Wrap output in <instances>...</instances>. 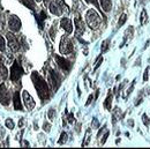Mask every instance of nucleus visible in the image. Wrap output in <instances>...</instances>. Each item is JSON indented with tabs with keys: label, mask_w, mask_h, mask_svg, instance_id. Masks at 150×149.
Instances as JSON below:
<instances>
[{
	"label": "nucleus",
	"mask_w": 150,
	"mask_h": 149,
	"mask_svg": "<svg viewBox=\"0 0 150 149\" xmlns=\"http://www.w3.org/2000/svg\"><path fill=\"white\" fill-rule=\"evenodd\" d=\"M31 80L34 82V86L37 90V94L39 98L42 101H46L50 96V92H49V86L47 82L38 74L37 72H33L31 73Z\"/></svg>",
	"instance_id": "nucleus-1"
},
{
	"label": "nucleus",
	"mask_w": 150,
	"mask_h": 149,
	"mask_svg": "<svg viewBox=\"0 0 150 149\" xmlns=\"http://www.w3.org/2000/svg\"><path fill=\"white\" fill-rule=\"evenodd\" d=\"M86 20H87V23L89 24V27H90V28H93V29H96V28L100 24L99 15L97 14V12H95L94 9L88 11L87 16H86Z\"/></svg>",
	"instance_id": "nucleus-2"
},
{
	"label": "nucleus",
	"mask_w": 150,
	"mask_h": 149,
	"mask_svg": "<svg viewBox=\"0 0 150 149\" xmlns=\"http://www.w3.org/2000/svg\"><path fill=\"white\" fill-rule=\"evenodd\" d=\"M22 74H23V68L21 67V65L18 61H14V64L11 67V80L13 82H16L20 80Z\"/></svg>",
	"instance_id": "nucleus-3"
},
{
	"label": "nucleus",
	"mask_w": 150,
	"mask_h": 149,
	"mask_svg": "<svg viewBox=\"0 0 150 149\" xmlns=\"http://www.w3.org/2000/svg\"><path fill=\"white\" fill-rule=\"evenodd\" d=\"M73 51V44L72 42L68 39L67 37L61 38V42H60V52L62 55H67V53H71Z\"/></svg>",
	"instance_id": "nucleus-4"
},
{
	"label": "nucleus",
	"mask_w": 150,
	"mask_h": 149,
	"mask_svg": "<svg viewBox=\"0 0 150 149\" xmlns=\"http://www.w3.org/2000/svg\"><path fill=\"white\" fill-rule=\"evenodd\" d=\"M0 103L5 106L9 104V92L4 83L0 84Z\"/></svg>",
	"instance_id": "nucleus-5"
},
{
	"label": "nucleus",
	"mask_w": 150,
	"mask_h": 149,
	"mask_svg": "<svg viewBox=\"0 0 150 149\" xmlns=\"http://www.w3.org/2000/svg\"><path fill=\"white\" fill-rule=\"evenodd\" d=\"M8 26H9V29L15 33V31H19L21 29L22 24H21V21L16 15H12L9 18V21H8Z\"/></svg>",
	"instance_id": "nucleus-6"
},
{
	"label": "nucleus",
	"mask_w": 150,
	"mask_h": 149,
	"mask_svg": "<svg viewBox=\"0 0 150 149\" xmlns=\"http://www.w3.org/2000/svg\"><path fill=\"white\" fill-rule=\"evenodd\" d=\"M22 97H23V101H24V104H25V106H27V109L28 110H33L34 108H35V101H34V98L31 97V95L28 93V92H23L22 93Z\"/></svg>",
	"instance_id": "nucleus-7"
},
{
	"label": "nucleus",
	"mask_w": 150,
	"mask_h": 149,
	"mask_svg": "<svg viewBox=\"0 0 150 149\" xmlns=\"http://www.w3.org/2000/svg\"><path fill=\"white\" fill-rule=\"evenodd\" d=\"M56 60H57V64L64 70V71H69L71 67H72V64L66 59V58H62L60 56H56Z\"/></svg>",
	"instance_id": "nucleus-8"
},
{
	"label": "nucleus",
	"mask_w": 150,
	"mask_h": 149,
	"mask_svg": "<svg viewBox=\"0 0 150 149\" xmlns=\"http://www.w3.org/2000/svg\"><path fill=\"white\" fill-rule=\"evenodd\" d=\"M7 39H8V44H9V48L13 50V51H18L20 48L19 45V42H18V39L15 38V36L13 35V34H11V33H8L7 34Z\"/></svg>",
	"instance_id": "nucleus-9"
},
{
	"label": "nucleus",
	"mask_w": 150,
	"mask_h": 149,
	"mask_svg": "<svg viewBox=\"0 0 150 149\" xmlns=\"http://www.w3.org/2000/svg\"><path fill=\"white\" fill-rule=\"evenodd\" d=\"M75 30H76V35L80 37L83 33H84V23L81 20L80 16L75 18Z\"/></svg>",
	"instance_id": "nucleus-10"
},
{
	"label": "nucleus",
	"mask_w": 150,
	"mask_h": 149,
	"mask_svg": "<svg viewBox=\"0 0 150 149\" xmlns=\"http://www.w3.org/2000/svg\"><path fill=\"white\" fill-rule=\"evenodd\" d=\"M50 81H51V83L53 86V89L57 90L59 88V86H60V76L57 74L54 71L50 72Z\"/></svg>",
	"instance_id": "nucleus-11"
},
{
	"label": "nucleus",
	"mask_w": 150,
	"mask_h": 149,
	"mask_svg": "<svg viewBox=\"0 0 150 149\" xmlns=\"http://www.w3.org/2000/svg\"><path fill=\"white\" fill-rule=\"evenodd\" d=\"M61 27L66 30V33L67 34H71L72 31H73V26H72V22H71V20L67 19V18H64V19L61 20Z\"/></svg>",
	"instance_id": "nucleus-12"
},
{
	"label": "nucleus",
	"mask_w": 150,
	"mask_h": 149,
	"mask_svg": "<svg viewBox=\"0 0 150 149\" xmlns=\"http://www.w3.org/2000/svg\"><path fill=\"white\" fill-rule=\"evenodd\" d=\"M14 109L21 111L22 110V103H21V98H20V92H15L14 93Z\"/></svg>",
	"instance_id": "nucleus-13"
},
{
	"label": "nucleus",
	"mask_w": 150,
	"mask_h": 149,
	"mask_svg": "<svg viewBox=\"0 0 150 149\" xmlns=\"http://www.w3.org/2000/svg\"><path fill=\"white\" fill-rule=\"evenodd\" d=\"M50 12L52 13V14H54V15H61V13H62V11H61V8L59 7V5L58 4H54V2H52V4H50Z\"/></svg>",
	"instance_id": "nucleus-14"
},
{
	"label": "nucleus",
	"mask_w": 150,
	"mask_h": 149,
	"mask_svg": "<svg viewBox=\"0 0 150 149\" xmlns=\"http://www.w3.org/2000/svg\"><path fill=\"white\" fill-rule=\"evenodd\" d=\"M100 7L104 12H110L112 8V1L111 0H100Z\"/></svg>",
	"instance_id": "nucleus-15"
},
{
	"label": "nucleus",
	"mask_w": 150,
	"mask_h": 149,
	"mask_svg": "<svg viewBox=\"0 0 150 149\" xmlns=\"http://www.w3.org/2000/svg\"><path fill=\"white\" fill-rule=\"evenodd\" d=\"M112 97L113 95L110 92L109 95H108V97H106V99H105V102H104V108L108 109V110H111L112 109Z\"/></svg>",
	"instance_id": "nucleus-16"
},
{
	"label": "nucleus",
	"mask_w": 150,
	"mask_h": 149,
	"mask_svg": "<svg viewBox=\"0 0 150 149\" xmlns=\"http://www.w3.org/2000/svg\"><path fill=\"white\" fill-rule=\"evenodd\" d=\"M8 75V72H7V68L2 65L1 60H0V81H4Z\"/></svg>",
	"instance_id": "nucleus-17"
},
{
	"label": "nucleus",
	"mask_w": 150,
	"mask_h": 149,
	"mask_svg": "<svg viewBox=\"0 0 150 149\" xmlns=\"http://www.w3.org/2000/svg\"><path fill=\"white\" fill-rule=\"evenodd\" d=\"M47 16H46V14L44 13V12H40V14H39V16H37L36 19H37V22L38 24H39V28L40 29H43V27H44V23H43V21L46 19Z\"/></svg>",
	"instance_id": "nucleus-18"
},
{
	"label": "nucleus",
	"mask_w": 150,
	"mask_h": 149,
	"mask_svg": "<svg viewBox=\"0 0 150 149\" xmlns=\"http://www.w3.org/2000/svg\"><path fill=\"white\" fill-rule=\"evenodd\" d=\"M147 21H148V16H147V12L143 9L142 11V13H141V18H140V23L142 24V26H144L146 23H147Z\"/></svg>",
	"instance_id": "nucleus-19"
},
{
	"label": "nucleus",
	"mask_w": 150,
	"mask_h": 149,
	"mask_svg": "<svg viewBox=\"0 0 150 149\" xmlns=\"http://www.w3.org/2000/svg\"><path fill=\"white\" fill-rule=\"evenodd\" d=\"M109 43H110L109 39H106V40H104V42L102 43V51H103V52L108 51V49H109Z\"/></svg>",
	"instance_id": "nucleus-20"
},
{
	"label": "nucleus",
	"mask_w": 150,
	"mask_h": 149,
	"mask_svg": "<svg viewBox=\"0 0 150 149\" xmlns=\"http://www.w3.org/2000/svg\"><path fill=\"white\" fill-rule=\"evenodd\" d=\"M126 20H127V15L126 14H122L121 16H120V19H119V22H118V26L119 27H121L125 22H126Z\"/></svg>",
	"instance_id": "nucleus-21"
},
{
	"label": "nucleus",
	"mask_w": 150,
	"mask_h": 149,
	"mask_svg": "<svg viewBox=\"0 0 150 149\" xmlns=\"http://www.w3.org/2000/svg\"><path fill=\"white\" fill-rule=\"evenodd\" d=\"M6 126H7L8 128L13 130V128H14V123H13V120H12V119H6Z\"/></svg>",
	"instance_id": "nucleus-22"
},
{
	"label": "nucleus",
	"mask_w": 150,
	"mask_h": 149,
	"mask_svg": "<svg viewBox=\"0 0 150 149\" xmlns=\"http://www.w3.org/2000/svg\"><path fill=\"white\" fill-rule=\"evenodd\" d=\"M60 138H61V139L59 140V145H62V143H65V141H67V134H66L65 132L61 134Z\"/></svg>",
	"instance_id": "nucleus-23"
},
{
	"label": "nucleus",
	"mask_w": 150,
	"mask_h": 149,
	"mask_svg": "<svg viewBox=\"0 0 150 149\" xmlns=\"http://www.w3.org/2000/svg\"><path fill=\"white\" fill-rule=\"evenodd\" d=\"M5 45H6V44H5V38L0 36V51H1V52L5 51Z\"/></svg>",
	"instance_id": "nucleus-24"
},
{
	"label": "nucleus",
	"mask_w": 150,
	"mask_h": 149,
	"mask_svg": "<svg viewBox=\"0 0 150 149\" xmlns=\"http://www.w3.org/2000/svg\"><path fill=\"white\" fill-rule=\"evenodd\" d=\"M54 113H56V110H54V109H50V111H49V113H47L49 119L53 120V119H54Z\"/></svg>",
	"instance_id": "nucleus-25"
},
{
	"label": "nucleus",
	"mask_w": 150,
	"mask_h": 149,
	"mask_svg": "<svg viewBox=\"0 0 150 149\" xmlns=\"http://www.w3.org/2000/svg\"><path fill=\"white\" fill-rule=\"evenodd\" d=\"M102 62H103V57H99V58L97 59V61H96V66L94 67V71H96V70L100 66V64H102Z\"/></svg>",
	"instance_id": "nucleus-26"
},
{
	"label": "nucleus",
	"mask_w": 150,
	"mask_h": 149,
	"mask_svg": "<svg viewBox=\"0 0 150 149\" xmlns=\"http://www.w3.org/2000/svg\"><path fill=\"white\" fill-rule=\"evenodd\" d=\"M148 76H149V67H147L146 71H144V75H143V81L144 82L148 81Z\"/></svg>",
	"instance_id": "nucleus-27"
},
{
	"label": "nucleus",
	"mask_w": 150,
	"mask_h": 149,
	"mask_svg": "<svg viewBox=\"0 0 150 149\" xmlns=\"http://www.w3.org/2000/svg\"><path fill=\"white\" fill-rule=\"evenodd\" d=\"M142 119H143V124H144L146 126H149V120H148L147 114H143V116H142Z\"/></svg>",
	"instance_id": "nucleus-28"
},
{
	"label": "nucleus",
	"mask_w": 150,
	"mask_h": 149,
	"mask_svg": "<svg viewBox=\"0 0 150 149\" xmlns=\"http://www.w3.org/2000/svg\"><path fill=\"white\" fill-rule=\"evenodd\" d=\"M89 140H90V130L87 131V141L84 142V145H83V146H87V145H88V142H89Z\"/></svg>",
	"instance_id": "nucleus-29"
},
{
	"label": "nucleus",
	"mask_w": 150,
	"mask_h": 149,
	"mask_svg": "<svg viewBox=\"0 0 150 149\" xmlns=\"http://www.w3.org/2000/svg\"><path fill=\"white\" fill-rule=\"evenodd\" d=\"M87 1L90 2V4H94L96 8H99V5H98V1H97V0H87Z\"/></svg>",
	"instance_id": "nucleus-30"
},
{
	"label": "nucleus",
	"mask_w": 150,
	"mask_h": 149,
	"mask_svg": "<svg viewBox=\"0 0 150 149\" xmlns=\"http://www.w3.org/2000/svg\"><path fill=\"white\" fill-rule=\"evenodd\" d=\"M50 128H51V125L45 123V124H44V131H45V132H49V131H50Z\"/></svg>",
	"instance_id": "nucleus-31"
},
{
	"label": "nucleus",
	"mask_w": 150,
	"mask_h": 149,
	"mask_svg": "<svg viewBox=\"0 0 150 149\" xmlns=\"http://www.w3.org/2000/svg\"><path fill=\"white\" fill-rule=\"evenodd\" d=\"M68 121H69V123H73V121H74V116H73V113L69 114V117H68Z\"/></svg>",
	"instance_id": "nucleus-32"
},
{
	"label": "nucleus",
	"mask_w": 150,
	"mask_h": 149,
	"mask_svg": "<svg viewBox=\"0 0 150 149\" xmlns=\"http://www.w3.org/2000/svg\"><path fill=\"white\" fill-rule=\"evenodd\" d=\"M108 136H109V132H106V134L104 135V139L102 140V145H104V143H105V141H106V139H108Z\"/></svg>",
	"instance_id": "nucleus-33"
},
{
	"label": "nucleus",
	"mask_w": 150,
	"mask_h": 149,
	"mask_svg": "<svg viewBox=\"0 0 150 149\" xmlns=\"http://www.w3.org/2000/svg\"><path fill=\"white\" fill-rule=\"evenodd\" d=\"M93 125H94L95 128H97L98 127V121H97V119L96 118H94V121H93Z\"/></svg>",
	"instance_id": "nucleus-34"
},
{
	"label": "nucleus",
	"mask_w": 150,
	"mask_h": 149,
	"mask_svg": "<svg viewBox=\"0 0 150 149\" xmlns=\"http://www.w3.org/2000/svg\"><path fill=\"white\" fill-rule=\"evenodd\" d=\"M91 101H93V95H90V96H89V98H88V101H87V103H86V105H89Z\"/></svg>",
	"instance_id": "nucleus-35"
},
{
	"label": "nucleus",
	"mask_w": 150,
	"mask_h": 149,
	"mask_svg": "<svg viewBox=\"0 0 150 149\" xmlns=\"http://www.w3.org/2000/svg\"><path fill=\"white\" fill-rule=\"evenodd\" d=\"M37 1H39V0H37Z\"/></svg>",
	"instance_id": "nucleus-36"
}]
</instances>
